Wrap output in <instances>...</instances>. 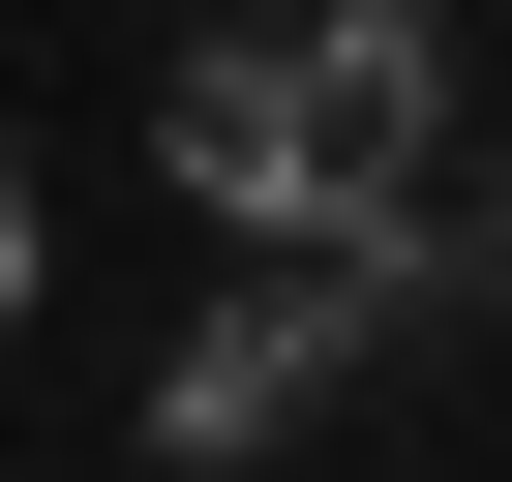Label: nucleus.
I'll list each match as a JSON object with an SVG mask.
<instances>
[{"mask_svg":"<svg viewBox=\"0 0 512 482\" xmlns=\"http://www.w3.org/2000/svg\"><path fill=\"white\" fill-rule=\"evenodd\" d=\"M151 181L211 241H452V272H512V151L452 181V31L422 0H302V31H211L151 91Z\"/></svg>","mask_w":512,"mask_h":482,"instance_id":"f257e3e1","label":"nucleus"},{"mask_svg":"<svg viewBox=\"0 0 512 482\" xmlns=\"http://www.w3.org/2000/svg\"><path fill=\"white\" fill-rule=\"evenodd\" d=\"M422 302H452V241H272V272H241V302L151 362V452H181V482H241V452H272L332 362H392Z\"/></svg>","mask_w":512,"mask_h":482,"instance_id":"f03ea898","label":"nucleus"},{"mask_svg":"<svg viewBox=\"0 0 512 482\" xmlns=\"http://www.w3.org/2000/svg\"><path fill=\"white\" fill-rule=\"evenodd\" d=\"M0 332H31V181H0Z\"/></svg>","mask_w":512,"mask_h":482,"instance_id":"7ed1b4c3","label":"nucleus"}]
</instances>
